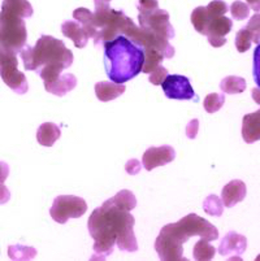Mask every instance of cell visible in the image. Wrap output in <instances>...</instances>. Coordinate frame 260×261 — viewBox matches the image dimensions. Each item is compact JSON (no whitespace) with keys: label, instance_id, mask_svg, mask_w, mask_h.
<instances>
[{"label":"cell","instance_id":"obj_1","mask_svg":"<svg viewBox=\"0 0 260 261\" xmlns=\"http://www.w3.org/2000/svg\"><path fill=\"white\" fill-rule=\"evenodd\" d=\"M134 224L135 218L128 211L114 207L108 200L92 211L87 222L90 236L94 239L91 260H106L113 253L114 246L125 252H135L138 243Z\"/></svg>","mask_w":260,"mask_h":261},{"label":"cell","instance_id":"obj_2","mask_svg":"<svg viewBox=\"0 0 260 261\" xmlns=\"http://www.w3.org/2000/svg\"><path fill=\"white\" fill-rule=\"evenodd\" d=\"M200 237L212 242L219 238V230L209 221L195 213L185 216L175 224H168L160 230L155 241V250L163 261L187 260L183 256V243L192 237Z\"/></svg>","mask_w":260,"mask_h":261},{"label":"cell","instance_id":"obj_3","mask_svg":"<svg viewBox=\"0 0 260 261\" xmlns=\"http://www.w3.org/2000/svg\"><path fill=\"white\" fill-rule=\"evenodd\" d=\"M20 55L25 69L37 72L44 84L54 82L73 64V52L51 35H42L34 47L25 46Z\"/></svg>","mask_w":260,"mask_h":261},{"label":"cell","instance_id":"obj_4","mask_svg":"<svg viewBox=\"0 0 260 261\" xmlns=\"http://www.w3.org/2000/svg\"><path fill=\"white\" fill-rule=\"evenodd\" d=\"M103 46L106 72L112 82L125 84L142 72L145 52L133 40L121 34L104 42Z\"/></svg>","mask_w":260,"mask_h":261},{"label":"cell","instance_id":"obj_5","mask_svg":"<svg viewBox=\"0 0 260 261\" xmlns=\"http://www.w3.org/2000/svg\"><path fill=\"white\" fill-rule=\"evenodd\" d=\"M128 16L123 11H116L109 7L108 2L95 0L94 23L98 29V38L94 40L95 46L103 44L124 33L129 21Z\"/></svg>","mask_w":260,"mask_h":261},{"label":"cell","instance_id":"obj_6","mask_svg":"<svg viewBox=\"0 0 260 261\" xmlns=\"http://www.w3.org/2000/svg\"><path fill=\"white\" fill-rule=\"evenodd\" d=\"M28 32L26 23L21 16L8 9L2 8L0 12V44L4 48L20 54L26 46Z\"/></svg>","mask_w":260,"mask_h":261},{"label":"cell","instance_id":"obj_7","mask_svg":"<svg viewBox=\"0 0 260 261\" xmlns=\"http://www.w3.org/2000/svg\"><path fill=\"white\" fill-rule=\"evenodd\" d=\"M17 54L4 48L0 44V77L4 84L18 95L28 92L29 85L25 74L18 70Z\"/></svg>","mask_w":260,"mask_h":261},{"label":"cell","instance_id":"obj_8","mask_svg":"<svg viewBox=\"0 0 260 261\" xmlns=\"http://www.w3.org/2000/svg\"><path fill=\"white\" fill-rule=\"evenodd\" d=\"M138 20L140 29L154 35L155 38L163 40L175 38V29L169 22V13L164 9L157 8L146 13H139Z\"/></svg>","mask_w":260,"mask_h":261},{"label":"cell","instance_id":"obj_9","mask_svg":"<svg viewBox=\"0 0 260 261\" xmlns=\"http://www.w3.org/2000/svg\"><path fill=\"white\" fill-rule=\"evenodd\" d=\"M87 211V204L80 196L60 195L55 198L50 215L54 221L65 224L69 218H80Z\"/></svg>","mask_w":260,"mask_h":261},{"label":"cell","instance_id":"obj_10","mask_svg":"<svg viewBox=\"0 0 260 261\" xmlns=\"http://www.w3.org/2000/svg\"><path fill=\"white\" fill-rule=\"evenodd\" d=\"M161 89L167 98L172 100H192L197 98L189 78L185 75L168 74L161 84Z\"/></svg>","mask_w":260,"mask_h":261},{"label":"cell","instance_id":"obj_11","mask_svg":"<svg viewBox=\"0 0 260 261\" xmlns=\"http://www.w3.org/2000/svg\"><path fill=\"white\" fill-rule=\"evenodd\" d=\"M207 11V9H206ZM233 21L226 16H218V17H211L208 15V25H207L206 37L208 39L209 44L212 47L224 46L226 43L225 35L232 32Z\"/></svg>","mask_w":260,"mask_h":261},{"label":"cell","instance_id":"obj_12","mask_svg":"<svg viewBox=\"0 0 260 261\" xmlns=\"http://www.w3.org/2000/svg\"><path fill=\"white\" fill-rule=\"evenodd\" d=\"M176 158V151L171 146L150 147L146 152L143 153L142 164L146 170H152L157 167H164L172 163Z\"/></svg>","mask_w":260,"mask_h":261},{"label":"cell","instance_id":"obj_13","mask_svg":"<svg viewBox=\"0 0 260 261\" xmlns=\"http://www.w3.org/2000/svg\"><path fill=\"white\" fill-rule=\"evenodd\" d=\"M246 247L247 239L245 237L235 231H230L221 241L220 247H219V253L224 257L235 256V257L241 258V255L246 251Z\"/></svg>","mask_w":260,"mask_h":261},{"label":"cell","instance_id":"obj_14","mask_svg":"<svg viewBox=\"0 0 260 261\" xmlns=\"http://www.w3.org/2000/svg\"><path fill=\"white\" fill-rule=\"evenodd\" d=\"M246 194L247 189L245 182L241 179H234L224 186L223 192H221V200L226 208H232L246 198Z\"/></svg>","mask_w":260,"mask_h":261},{"label":"cell","instance_id":"obj_15","mask_svg":"<svg viewBox=\"0 0 260 261\" xmlns=\"http://www.w3.org/2000/svg\"><path fill=\"white\" fill-rule=\"evenodd\" d=\"M242 138L247 144L260 141V109L243 116Z\"/></svg>","mask_w":260,"mask_h":261},{"label":"cell","instance_id":"obj_16","mask_svg":"<svg viewBox=\"0 0 260 261\" xmlns=\"http://www.w3.org/2000/svg\"><path fill=\"white\" fill-rule=\"evenodd\" d=\"M126 87L124 84H114V82H107L102 81L95 85V95L100 101H111L121 96L125 92Z\"/></svg>","mask_w":260,"mask_h":261},{"label":"cell","instance_id":"obj_17","mask_svg":"<svg viewBox=\"0 0 260 261\" xmlns=\"http://www.w3.org/2000/svg\"><path fill=\"white\" fill-rule=\"evenodd\" d=\"M76 86H77V78H76L75 74H70V73L60 75L54 82L44 84L46 91L50 92V94L56 95V96H64L66 92L72 91Z\"/></svg>","mask_w":260,"mask_h":261},{"label":"cell","instance_id":"obj_18","mask_svg":"<svg viewBox=\"0 0 260 261\" xmlns=\"http://www.w3.org/2000/svg\"><path fill=\"white\" fill-rule=\"evenodd\" d=\"M61 32L66 38L73 40V43L77 48H83L87 44L89 37L78 21H65L61 25Z\"/></svg>","mask_w":260,"mask_h":261},{"label":"cell","instance_id":"obj_19","mask_svg":"<svg viewBox=\"0 0 260 261\" xmlns=\"http://www.w3.org/2000/svg\"><path fill=\"white\" fill-rule=\"evenodd\" d=\"M61 135L60 127L54 122H44L38 127L37 141L40 146L52 147Z\"/></svg>","mask_w":260,"mask_h":261},{"label":"cell","instance_id":"obj_20","mask_svg":"<svg viewBox=\"0 0 260 261\" xmlns=\"http://www.w3.org/2000/svg\"><path fill=\"white\" fill-rule=\"evenodd\" d=\"M73 17L76 21L82 25L83 30L86 32L87 37L91 39H97L98 38V29L94 23V13L90 12L89 9L86 8H77L73 12Z\"/></svg>","mask_w":260,"mask_h":261},{"label":"cell","instance_id":"obj_21","mask_svg":"<svg viewBox=\"0 0 260 261\" xmlns=\"http://www.w3.org/2000/svg\"><path fill=\"white\" fill-rule=\"evenodd\" d=\"M108 201L114 207L128 211V212H130V211L137 207V199H135L134 194L132 191H129V190H121L113 198L108 199Z\"/></svg>","mask_w":260,"mask_h":261},{"label":"cell","instance_id":"obj_22","mask_svg":"<svg viewBox=\"0 0 260 261\" xmlns=\"http://www.w3.org/2000/svg\"><path fill=\"white\" fill-rule=\"evenodd\" d=\"M220 89L221 91L229 95L241 94L246 90V81L245 78L237 75H229L220 82Z\"/></svg>","mask_w":260,"mask_h":261},{"label":"cell","instance_id":"obj_23","mask_svg":"<svg viewBox=\"0 0 260 261\" xmlns=\"http://www.w3.org/2000/svg\"><path fill=\"white\" fill-rule=\"evenodd\" d=\"M2 8L14 12L22 18L32 17L34 12L32 4L29 3L28 0H3Z\"/></svg>","mask_w":260,"mask_h":261},{"label":"cell","instance_id":"obj_24","mask_svg":"<svg viewBox=\"0 0 260 261\" xmlns=\"http://www.w3.org/2000/svg\"><path fill=\"white\" fill-rule=\"evenodd\" d=\"M216 255V250L212 244L208 243V241L200 238L195 243L194 250H193V258L197 261H209Z\"/></svg>","mask_w":260,"mask_h":261},{"label":"cell","instance_id":"obj_25","mask_svg":"<svg viewBox=\"0 0 260 261\" xmlns=\"http://www.w3.org/2000/svg\"><path fill=\"white\" fill-rule=\"evenodd\" d=\"M8 255L11 260H33L37 255V250L33 247L14 244V246L8 247Z\"/></svg>","mask_w":260,"mask_h":261},{"label":"cell","instance_id":"obj_26","mask_svg":"<svg viewBox=\"0 0 260 261\" xmlns=\"http://www.w3.org/2000/svg\"><path fill=\"white\" fill-rule=\"evenodd\" d=\"M192 23L199 34H206L207 25H208V13L206 11V7H198L193 11Z\"/></svg>","mask_w":260,"mask_h":261},{"label":"cell","instance_id":"obj_27","mask_svg":"<svg viewBox=\"0 0 260 261\" xmlns=\"http://www.w3.org/2000/svg\"><path fill=\"white\" fill-rule=\"evenodd\" d=\"M203 210L207 215L220 217V216L223 215V210H224L223 200L216 195L207 196V198L204 199Z\"/></svg>","mask_w":260,"mask_h":261},{"label":"cell","instance_id":"obj_28","mask_svg":"<svg viewBox=\"0 0 260 261\" xmlns=\"http://www.w3.org/2000/svg\"><path fill=\"white\" fill-rule=\"evenodd\" d=\"M224 103H225V96H224V94L212 92V94H208L204 98L203 107L207 113H215L218 112L219 109H221Z\"/></svg>","mask_w":260,"mask_h":261},{"label":"cell","instance_id":"obj_29","mask_svg":"<svg viewBox=\"0 0 260 261\" xmlns=\"http://www.w3.org/2000/svg\"><path fill=\"white\" fill-rule=\"evenodd\" d=\"M251 44H252L251 33H250L246 28L238 30V33L235 34V48H237V51L241 52V54L249 51Z\"/></svg>","mask_w":260,"mask_h":261},{"label":"cell","instance_id":"obj_30","mask_svg":"<svg viewBox=\"0 0 260 261\" xmlns=\"http://www.w3.org/2000/svg\"><path fill=\"white\" fill-rule=\"evenodd\" d=\"M230 13H232L233 18L237 21H243L249 18L250 16V7L247 3H243V2H240V0H235L233 2V4L229 8Z\"/></svg>","mask_w":260,"mask_h":261},{"label":"cell","instance_id":"obj_31","mask_svg":"<svg viewBox=\"0 0 260 261\" xmlns=\"http://www.w3.org/2000/svg\"><path fill=\"white\" fill-rule=\"evenodd\" d=\"M206 9L211 17H218V16H225L226 12L229 11V7L223 0H214L206 7Z\"/></svg>","mask_w":260,"mask_h":261},{"label":"cell","instance_id":"obj_32","mask_svg":"<svg viewBox=\"0 0 260 261\" xmlns=\"http://www.w3.org/2000/svg\"><path fill=\"white\" fill-rule=\"evenodd\" d=\"M168 75V70L167 68H164L163 65H157L151 73H150L149 81L155 86H159V85L163 84V81L166 80V77Z\"/></svg>","mask_w":260,"mask_h":261},{"label":"cell","instance_id":"obj_33","mask_svg":"<svg viewBox=\"0 0 260 261\" xmlns=\"http://www.w3.org/2000/svg\"><path fill=\"white\" fill-rule=\"evenodd\" d=\"M252 75L256 86L260 89V43L254 49V64H252Z\"/></svg>","mask_w":260,"mask_h":261},{"label":"cell","instance_id":"obj_34","mask_svg":"<svg viewBox=\"0 0 260 261\" xmlns=\"http://www.w3.org/2000/svg\"><path fill=\"white\" fill-rule=\"evenodd\" d=\"M246 29L252 34V40L257 37L260 33V12H255V15L251 16L246 25Z\"/></svg>","mask_w":260,"mask_h":261},{"label":"cell","instance_id":"obj_35","mask_svg":"<svg viewBox=\"0 0 260 261\" xmlns=\"http://www.w3.org/2000/svg\"><path fill=\"white\" fill-rule=\"evenodd\" d=\"M137 8L139 13L155 11V9L159 8V2L157 0H138Z\"/></svg>","mask_w":260,"mask_h":261},{"label":"cell","instance_id":"obj_36","mask_svg":"<svg viewBox=\"0 0 260 261\" xmlns=\"http://www.w3.org/2000/svg\"><path fill=\"white\" fill-rule=\"evenodd\" d=\"M125 170L128 172V174H138L140 170V163L138 160H135V159H132V160H129L128 163H126Z\"/></svg>","mask_w":260,"mask_h":261},{"label":"cell","instance_id":"obj_37","mask_svg":"<svg viewBox=\"0 0 260 261\" xmlns=\"http://www.w3.org/2000/svg\"><path fill=\"white\" fill-rule=\"evenodd\" d=\"M198 125H199V122H198V120L194 118V120L187 125V127H186V135H187L190 139H194L195 137H197Z\"/></svg>","mask_w":260,"mask_h":261},{"label":"cell","instance_id":"obj_38","mask_svg":"<svg viewBox=\"0 0 260 261\" xmlns=\"http://www.w3.org/2000/svg\"><path fill=\"white\" fill-rule=\"evenodd\" d=\"M11 199V192H9L8 187L4 184H0V204L8 203Z\"/></svg>","mask_w":260,"mask_h":261},{"label":"cell","instance_id":"obj_39","mask_svg":"<svg viewBox=\"0 0 260 261\" xmlns=\"http://www.w3.org/2000/svg\"><path fill=\"white\" fill-rule=\"evenodd\" d=\"M9 175V167L7 163L0 161V184H4Z\"/></svg>","mask_w":260,"mask_h":261},{"label":"cell","instance_id":"obj_40","mask_svg":"<svg viewBox=\"0 0 260 261\" xmlns=\"http://www.w3.org/2000/svg\"><path fill=\"white\" fill-rule=\"evenodd\" d=\"M246 3L249 4L250 9L255 12H260V0H246Z\"/></svg>","mask_w":260,"mask_h":261},{"label":"cell","instance_id":"obj_41","mask_svg":"<svg viewBox=\"0 0 260 261\" xmlns=\"http://www.w3.org/2000/svg\"><path fill=\"white\" fill-rule=\"evenodd\" d=\"M251 95H252V99H254L255 103L259 104L260 106V89L259 87H255V89H252Z\"/></svg>","mask_w":260,"mask_h":261},{"label":"cell","instance_id":"obj_42","mask_svg":"<svg viewBox=\"0 0 260 261\" xmlns=\"http://www.w3.org/2000/svg\"><path fill=\"white\" fill-rule=\"evenodd\" d=\"M103 2H108V3H109V2H111V0H103Z\"/></svg>","mask_w":260,"mask_h":261}]
</instances>
